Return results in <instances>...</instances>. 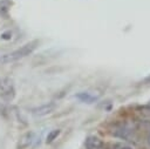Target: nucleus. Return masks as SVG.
<instances>
[{
	"label": "nucleus",
	"instance_id": "obj_1",
	"mask_svg": "<svg viewBox=\"0 0 150 149\" xmlns=\"http://www.w3.org/2000/svg\"><path fill=\"white\" fill-rule=\"evenodd\" d=\"M38 45H39V41L34 40V41H30V42L23 45L22 47L18 48V49H15L12 53H7V54H4V55H0V65L9 63V62L16 61L19 59H22V57L32 54L35 50V48L38 47Z\"/></svg>",
	"mask_w": 150,
	"mask_h": 149
},
{
	"label": "nucleus",
	"instance_id": "obj_2",
	"mask_svg": "<svg viewBox=\"0 0 150 149\" xmlns=\"http://www.w3.org/2000/svg\"><path fill=\"white\" fill-rule=\"evenodd\" d=\"M0 96L5 101H12L15 96V89L12 79L0 77Z\"/></svg>",
	"mask_w": 150,
	"mask_h": 149
},
{
	"label": "nucleus",
	"instance_id": "obj_3",
	"mask_svg": "<svg viewBox=\"0 0 150 149\" xmlns=\"http://www.w3.org/2000/svg\"><path fill=\"white\" fill-rule=\"evenodd\" d=\"M56 108V104L54 102H48V103H43L41 106H38L35 108L32 109V114L34 116H45L48 115L50 113H53Z\"/></svg>",
	"mask_w": 150,
	"mask_h": 149
},
{
	"label": "nucleus",
	"instance_id": "obj_4",
	"mask_svg": "<svg viewBox=\"0 0 150 149\" xmlns=\"http://www.w3.org/2000/svg\"><path fill=\"white\" fill-rule=\"evenodd\" d=\"M33 142H34V133L28 131L20 137V140L18 142V149H25V148L29 147Z\"/></svg>",
	"mask_w": 150,
	"mask_h": 149
},
{
	"label": "nucleus",
	"instance_id": "obj_5",
	"mask_svg": "<svg viewBox=\"0 0 150 149\" xmlns=\"http://www.w3.org/2000/svg\"><path fill=\"white\" fill-rule=\"evenodd\" d=\"M84 145H86V149H101L103 145V142L100 137L93 135V136H88L86 138Z\"/></svg>",
	"mask_w": 150,
	"mask_h": 149
},
{
	"label": "nucleus",
	"instance_id": "obj_6",
	"mask_svg": "<svg viewBox=\"0 0 150 149\" xmlns=\"http://www.w3.org/2000/svg\"><path fill=\"white\" fill-rule=\"evenodd\" d=\"M60 133H61V130L60 129H53L52 131H49L48 133V135H47V138H46V142L47 143H52L59 135H60Z\"/></svg>",
	"mask_w": 150,
	"mask_h": 149
},
{
	"label": "nucleus",
	"instance_id": "obj_7",
	"mask_svg": "<svg viewBox=\"0 0 150 149\" xmlns=\"http://www.w3.org/2000/svg\"><path fill=\"white\" fill-rule=\"evenodd\" d=\"M77 97H79L80 100L87 102V103H90L91 101H94V99H96V97H94V96H90L88 93H81V94L77 95Z\"/></svg>",
	"mask_w": 150,
	"mask_h": 149
},
{
	"label": "nucleus",
	"instance_id": "obj_8",
	"mask_svg": "<svg viewBox=\"0 0 150 149\" xmlns=\"http://www.w3.org/2000/svg\"><path fill=\"white\" fill-rule=\"evenodd\" d=\"M112 149H132L130 145L128 144H123V143H115L112 145Z\"/></svg>",
	"mask_w": 150,
	"mask_h": 149
},
{
	"label": "nucleus",
	"instance_id": "obj_9",
	"mask_svg": "<svg viewBox=\"0 0 150 149\" xmlns=\"http://www.w3.org/2000/svg\"><path fill=\"white\" fill-rule=\"evenodd\" d=\"M1 39L2 40H11L12 39V32L11 31H6L1 34Z\"/></svg>",
	"mask_w": 150,
	"mask_h": 149
},
{
	"label": "nucleus",
	"instance_id": "obj_10",
	"mask_svg": "<svg viewBox=\"0 0 150 149\" xmlns=\"http://www.w3.org/2000/svg\"><path fill=\"white\" fill-rule=\"evenodd\" d=\"M144 82H150V75H149L148 77H145V80H144Z\"/></svg>",
	"mask_w": 150,
	"mask_h": 149
},
{
	"label": "nucleus",
	"instance_id": "obj_11",
	"mask_svg": "<svg viewBox=\"0 0 150 149\" xmlns=\"http://www.w3.org/2000/svg\"><path fill=\"white\" fill-rule=\"evenodd\" d=\"M146 141H148V143H149V145H150V134L148 135V140H146Z\"/></svg>",
	"mask_w": 150,
	"mask_h": 149
}]
</instances>
